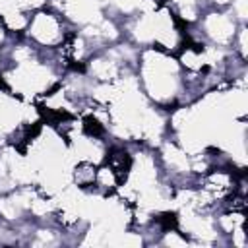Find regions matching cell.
Wrapping results in <instances>:
<instances>
[{
  "label": "cell",
  "instance_id": "6da1fadb",
  "mask_svg": "<svg viewBox=\"0 0 248 248\" xmlns=\"http://www.w3.org/2000/svg\"><path fill=\"white\" fill-rule=\"evenodd\" d=\"M136 78L141 93L155 107L170 112L186 105V79L176 54L155 46L140 48L136 58Z\"/></svg>",
  "mask_w": 248,
  "mask_h": 248
},
{
  "label": "cell",
  "instance_id": "7a4b0ae2",
  "mask_svg": "<svg viewBox=\"0 0 248 248\" xmlns=\"http://www.w3.org/2000/svg\"><path fill=\"white\" fill-rule=\"evenodd\" d=\"M72 25L62 14L45 6L31 14L23 39H27L39 50H58L72 35Z\"/></svg>",
  "mask_w": 248,
  "mask_h": 248
},
{
  "label": "cell",
  "instance_id": "3957f363",
  "mask_svg": "<svg viewBox=\"0 0 248 248\" xmlns=\"http://www.w3.org/2000/svg\"><path fill=\"white\" fill-rule=\"evenodd\" d=\"M97 165L91 161H74L70 167V184L79 190H93Z\"/></svg>",
  "mask_w": 248,
  "mask_h": 248
},
{
  "label": "cell",
  "instance_id": "277c9868",
  "mask_svg": "<svg viewBox=\"0 0 248 248\" xmlns=\"http://www.w3.org/2000/svg\"><path fill=\"white\" fill-rule=\"evenodd\" d=\"M8 41H10V35H8V31L4 29V25H2V21H0V46L6 45Z\"/></svg>",
  "mask_w": 248,
  "mask_h": 248
}]
</instances>
